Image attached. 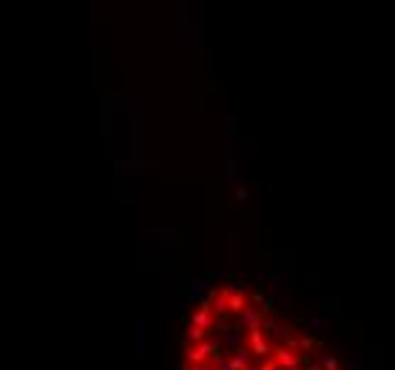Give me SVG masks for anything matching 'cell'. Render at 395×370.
<instances>
[{
  "label": "cell",
  "instance_id": "obj_1",
  "mask_svg": "<svg viewBox=\"0 0 395 370\" xmlns=\"http://www.w3.org/2000/svg\"><path fill=\"white\" fill-rule=\"evenodd\" d=\"M179 370H341V364L262 288L222 282L188 313Z\"/></svg>",
  "mask_w": 395,
  "mask_h": 370
}]
</instances>
